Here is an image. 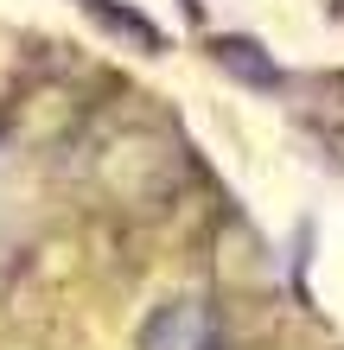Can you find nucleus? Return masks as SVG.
<instances>
[{"instance_id": "obj_3", "label": "nucleus", "mask_w": 344, "mask_h": 350, "mask_svg": "<svg viewBox=\"0 0 344 350\" xmlns=\"http://www.w3.org/2000/svg\"><path fill=\"white\" fill-rule=\"evenodd\" d=\"M255 45H242V38H224V45H217V57H224L230 70H242V77H255V83H274V64L268 57H249Z\"/></svg>"}, {"instance_id": "obj_1", "label": "nucleus", "mask_w": 344, "mask_h": 350, "mask_svg": "<svg viewBox=\"0 0 344 350\" xmlns=\"http://www.w3.org/2000/svg\"><path fill=\"white\" fill-rule=\"evenodd\" d=\"M140 350H217V312L204 299H172L166 312H153Z\"/></svg>"}, {"instance_id": "obj_2", "label": "nucleus", "mask_w": 344, "mask_h": 350, "mask_svg": "<svg viewBox=\"0 0 344 350\" xmlns=\"http://www.w3.org/2000/svg\"><path fill=\"white\" fill-rule=\"evenodd\" d=\"M83 7H90L96 19H103V26H115L121 38H134V45H147V51H159V45H166V38H159V26H147L140 13H121L115 0H83Z\"/></svg>"}]
</instances>
